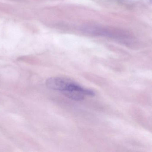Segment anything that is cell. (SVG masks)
Masks as SVG:
<instances>
[{"label": "cell", "instance_id": "cell-1", "mask_svg": "<svg viewBox=\"0 0 152 152\" xmlns=\"http://www.w3.org/2000/svg\"><path fill=\"white\" fill-rule=\"evenodd\" d=\"M46 84L50 88L62 92L78 91L82 92L86 96H88L91 93L90 90L84 88L72 81L61 77L49 78L47 80Z\"/></svg>", "mask_w": 152, "mask_h": 152}, {"label": "cell", "instance_id": "cell-2", "mask_svg": "<svg viewBox=\"0 0 152 152\" xmlns=\"http://www.w3.org/2000/svg\"><path fill=\"white\" fill-rule=\"evenodd\" d=\"M63 94L69 99L76 101H80L84 99L85 96L82 92L78 91H65L63 92Z\"/></svg>", "mask_w": 152, "mask_h": 152}]
</instances>
